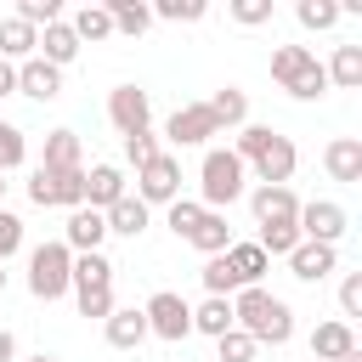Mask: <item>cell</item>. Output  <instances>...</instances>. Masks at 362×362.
<instances>
[{"mask_svg": "<svg viewBox=\"0 0 362 362\" xmlns=\"http://www.w3.org/2000/svg\"><path fill=\"white\" fill-rule=\"evenodd\" d=\"M232 322L243 334H255V345H288L294 339V311L283 294L260 288V283H243L232 288Z\"/></svg>", "mask_w": 362, "mask_h": 362, "instance_id": "6da1fadb", "label": "cell"}, {"mask_svg": "<svg viewBox=\"0 0 362 362\" xmlns=\"http://www.w3.org/2000/svg\"><path fill=\"white\" fill-rule=\"evenodd\" d=\"M238 158H243V170H255V181H288L294 175V164H300V147L288 141V136H277L272 124H238V147H232Z\"/></svg>", "mask_w": 362, "mask_h": 362, "instance_id": "7a4b0ae2", "label": "cell"}, {"mask_svg": "<svg viewBox=\"0 0 362 362\" xmlns=\"http://www.w3.org/2000/svg\"><path fill=\"white\" fill-rule=\"evenodd\" d=\"M243 187H249L243 158H238L232 147H209L204 164H198V204H204V209H226V204L243 198Z\"/></svg>", "mask_w": 362, "mask_h": 362, "instance_id": "3957f363", "label": "cell"}, {"mask_svg": "<svg viewBox=\"0 0 362 362\" xmlns=\"http://www.w3.org/2000/svg\"><path fill=\"white\" fill-rule=\"evenodd\" d=\"M68 272H74V249L62 238L28 249V294L34 300H62L68 294Z\"/></svg>", "mask_w": 362, "mask_h": 362, "instance_id": "277c9868", "label": "cell"}, {"mask_svg": "<svg viewBox=\"0 0 362 362\" xmlns=\"http://www.w3.org/2000/svg\"><path fill=\"white\" fill-rule=\"evenodd\" d=\"M28 198H34L40 209H74V204H85V164H79V170L34 164V175H28Z\"/></svg>", "mask_w": 362, "mask_h": 362, "instance_id": "5b68a950", "label": "cell"}, {"mask_svg": "<svg viewBox=\"0 0 362 362\" xmlns=\"http://www.w3.org/2000/svg\"><path fill=\"white\" fill-rule=\"evenodd\" d=\"M141 311H147V334H158V339H170V345H181V339L192 334V305H187L175 288H158Z\"/></svg>", "mask_w": 362, "mask_h": 362, "instance_id": "8992f818", "label": "cell"}, {"mask_svg": "<svg viewBox=\"0 0 362 362\" xmlns=\"http://www.w3.org/2000/svg\"><path fill=\"white\" fill-rule=\"evenodd\" d=\"M136 198H141V204H170V198H181V158H175V153H153V158L136 170Z\"/></svg>", "mask_w": 362, "mask_h": 362, "instance_id": "52a82bcc", "label": "cell"}, {"mask_svg": "<svg viewBox=\"0 0 362 362\" xmlns=\"http://www.w3.org/2000/svg\"><path fill=\"white\" fill-rule=\"evenodd\" d=\"M209 136H221L209 102H187V107H175V113L164 119V141H175V147H204Z\"/></svg>", "mask_w": 362, "mask_h": 362, "instance_id": "ba28073f", "label": "cell"}, {"mask_svg": "<svg viewBox=\"0 0 362 362\" xmlns=\"http://www.w3.org/2000/svg\"><path fill=\"white\" fill-rule=\"evenodd\" d=\"M107 124H113L119 136L147 130V124H153V102H147V90H141V85H113V90H107Z\"/></svg>", "mask_w": 362, "mask_h": 362, "instance_id": "9c48e42d", "label": "cell"}, {"mask_svg": "<svg viewBox=\"0 0 362 362\" xmlns=\"http://www.w3.org/2000/svg\"><path fill=\"white\" fill-rule=\"evenodd\" d=\"M345 226H351L345 204H334V198H311V204H300V238L339 243V238H345Z\"/></svg>", "mask_w": 362, "mask_h": 362, "instance_id": "30bf717a", "label": "cell"}, {"mask_svg": "<svg viewBox=\"0 0 362 362\" xmlns=\"http://www.w3.org/2000/svg\"><path fill=\"white\" fill-rule=\"evenodd\" d=\"M17 90H23V96H34V102H57V96H62V68H57V62H45L40 51H34V57H23V62H17Z\"/></svg>", "mask_w": 362, "mask_h": 362, "instance_id": "8fae6325", "label": "cell"}, {"mask_svg": "<svg viewBox=\"0 0 362 362\" xmlns=\"http://www.w3.org/2000/svg\"><path fill=\"white\" fill-rule=\"evenodd\" d=\"M249 209H255L260 226H266V221H300V198H294L288 181H260V187L249 192Z\"/></svg>", "mask_w": 362, "mask_h": 362, "instance_id": "7c38bea8", "label": "cell"}, {"mask_svg": "<svg viewBox=\"0 0 362 362\" xmlns=\"http://www.w3.org/2000/svg\"><path fill=\"white\" fill-rule=\"evenodd\" d=\"M283 260H288V272H294L300 283H322V277H328V272L339 266L334 243H317V238H300V243H294V249H288Z\"/></svg>", "mask_w": 362, "mask_h": 362, "instance_id": "4fadbf2b", "label": "cell"}, {"mask_svg": "<svg viewBox=\"0 0 362 362\" xmlns=\"http://www.w3.org/2000/svg\"><path fill=\"white\" fill-rule=\"evenodd\" d=\"M102 238H107V215L90 209V204H74L68 209V226H62V243L79 255V249H102Z\"/></svg>", "mask_w": 362, "mask_h": 362, "instance_id": "5bb4252c", "label": "cell"}, {"mask_svg": "<svg viewBox=\"0 0 362 362\" xmlns=\"http://www.w3.org/2000/svg\"><path fill=\"white\" fill-rule=\"evenodd\" d=\"M102 334H107L113 351H136V345L147 339V311H141V305H113V311L102 317Z\"/></svg>", "mask_w": 362, "mask_h": 362, "instance_id": "9a60e30c", "label": "cell"}, {"mask_svg": "<svg viewBox=\"0 0 362 362\" xmlns=\"http://www.w3.org/2000/svg\"><path fill=\"white\" fill-rule=\"evenodd\" d=\"M322 170H328V181L356 187V181H362V141H356V136H334V141L322 147Z\"/></svg>", "mask_w": 362, "mask_h": 362, "instance_id": "2e32d148", "label": "cell"}, {"mask_svg": "<svg viewBox=\"0 0 362 362\" xmlns=\"http://www.w3.org/2000/svg\"><path fill=\"white\" fill-rule=\"evenodd\" d=\"M102 215H107V232H119V238H141L147 221H153V204H141L136 192H119Z\"/></svg>", "mask_w": 362, "mask_h": 362, "instance_id": "e0dca14e", "label": "cell"}, {"mask_svg": "<svg viewBox=\"0 0 362 362\" xmlns=\"http://www.w3.org/2000/svg\"><path fill=\"white\" fill-rule=\"evenodd\" d=\"M34 51H40L45 62L68 68V62L79 57V34H74V23H62V17H57V23H45V28H40V40H34Z\"/></svg>", "mask_w": 362, "mask_h": 362, "instance_id": "ac0fdd59", "label": "cell"}, {"mask_svg": "<svg viewBox=\"0 0 362 362\" xmlns=\"http://www.w3.org/2000/svg\"><path fill=\"white\" fill-rule=\"evenodd\" d=\"M187 243H192L198 255H221V249L232 243V226H226V209H198V221H192V232H187Z\"/></svg>", "mask_w": 362, "mask_h": 362, "instance_id": "d6986e66", "label": "cell"}, {"mask_svg": "<svg viewBox=\"0 0 362 362\" xmlns=\"http://www.w3.org/2000/svg\"><path fill=\"white\" fill-rule=\"evenodd\" d=\"M351 345H356V328H351L345 317H328V322L311 328V356H317V362H334V356H345Z\"/></svg>", "mask_w": 362, "mask_h": 362, "instance_id": "ffe728a7", "label": "cell"}, {"mask_svg": "<svg viewBox=\"0 0 362 362\" xmlns=\"http://www.w3.org/2000/svg\"><path fill=\"white\" fill-rule=\"evenodd\" d=\"M113 272H119V266H113L102 249H79V255H74V272H68V288H107Z\"/></svg>", "mask_w": 362, "mask_h": 362, "instance_id": "44dd1931", "label": "cell"}, {"mask_svg": "<svg viewBox=\"0 0 362 362\" xmlns=\"http://www.w3.org/2000/svg\"><path fill=\"white\" fill-rule=\"evenodd\" d=\"M96 6H107V17H113V34H130V40H141V34L158 23L147 0H96Z\"/></svg>", "mask_w": 362, "mask_h": 362, "instance_id": "7402d4cb", "label": "cell"}, {"mask_svg": "<svg viewBox=\"0 0 362 362\" xmlns=\"http://www.w3.org/2000/svg\"><path fill=\"white\" fill-rule=\"evenodd\" d=\"M119 192H124V170L119 164H90L85 170V204L90 209H107Z\"/></svg>", "mask_w": 362, "mask_h": 362, "instance_id": "603a6c76", "label": "cell"}, {"mask_svg": "<svg viewBox=\"0 0 362 362\" xmlns=\"http://www.w3.org/2000/svg\"><path fill=\"white\" fill-rule=\"evenodd\" d=\"M232 328V294H204L198 305H192V334H226Z\"/></svg>", "mask_w": 362, "mask_h": 362, "instance_id": "cb8c5ba5", "label": "cell"}, {"mask_svg": "<svg viewBox=\"0 0 362 362\" xmlns=\"http://www.w3.org/2000/svg\"><path fill=\"white\" fill-rule=\"evenodd\" d=\"M34 40H40V28L28 23V17H6L0 23V57H11V62H23V57H34Z\"/></svg>", "mask_w": 362, "mask_h": 362, "instance_id": "d4e9b609", "label": "cell"}, {"mask_svg": "<svg viewBox=\"0 0 362 362\" xmlns=\"http://www.w3.org/2000/svg\"><path fill=\"white\" fill-rule=\"evenodd\" d=\"M74 34H79V45H102V40H113V17H107V6L85 0V6L74 11Z\"/></svg>", "mask_w": 362, "mask_h": 362, "instance_id": "484cf974", "label": "cell"}, {"mask_svg": "<svg viewBox=\"0 0 362 362\" xmlns=\"http://www.w3.org/2000/svg\"><path fill=\"white\" fill-rule=\"evenodd\" d=\"M311 62H317V51H311V45H277V51H272V79L288 90Z\"/></svg>", "mask_w": 362, "mask_h": 362, "instance_id": "4316f807", "label": "cell"}, {"mask_svg": "<svg viewBox=\"0 0 362 362\" xmlns=\"http://www.w3.org/2000/svg\"><path fill=\"white\" fill-rule=\"evenodd\" d=\"M322 68H328V85L362 90V45H334V62H322Z\"/></svg>", "mask_w": 362, "mask_h": 362, "instance_id": "83f0119b", "label": "cell"}, {"mask_svg": "<svg viewBox=\"0 0 362 362\" xmlns=\"http://www.w3.org/2000/svg\"><path fill=\"white\" fill-rule=\"evenodd\" d=\"M40 164H51V170H79V164H85V147H79V136H74V130H51V136H45V153H40Z\"/></svg>", "mask_w": 362, "mask_h": 362, "instance_id": "f1b7e54d", "label": "cell"}, {"mask_svg": "<svg viewBox=\"0 0 362 362\" xmlns=\"http://www.w3.org/2000/svg\"><path fill=\"white\" fill-rule=\"evenodd\" d=\"M226 260H232V272H238V283H260L266 277V266H272V255L260 249V243H226Z\"/></svg>", "mask_w": 362, "mask_h": 362, "instance_id": "f546056e", "label": "cell"}, {"mask_svg": "<svg viewBox=\"0 0 362 362\" xmlns=\"http://www.w3.org/2000/svg\"><path fill=\"white\" fill-rule=\"evenodd\" d=\"M209 113H215V124H221V130H238V124L249 119V96H243L238 85H221V90L209 96Z\"/></svg>", "mask_w": 362, "mask_h": 362, "instance_id": "4dcf8cb0", "label": "cell"}, {"mask_svg": "<svg viewBox=\"0 0 362 362\" xmlns=\"http://www.w3.org/2000/svg\"><path fill=\"white\" fill-rule=\"evenodd\" d=\"M294 17H300V28H311V34L339 28V6H334V0H294Z\"/></svg>", "mask_w": 362, "mask_h": 362, "instance_id": "1f68e13d", "label": "cell"}, {"mask_svg": "<svg viewBox=\"0 0 362 362\" xmlns=\"http://www.w3.org/2000/svg\"><path fill=\"white\" fill-rule=\"evenodd\" d=\"M255 243H260V249H266V255L277 260V255H288V249L300 243V221H266Z\"/></svg>", "mask_w": 362, "mask_h": 362, "instance_id": "d6a6232c", "label": "cell"}, {"mask_svg": "<svg viewBox=\"0 0 362 362\" xmlns=\"http://www.w3.org/2000/svg\"><path fill=\"white\" fill-rule=\"evenodd\" d=\"M198 277H204V294H232V288H243V283H238V272H232V260H226V249H221V255H209Z\"/></svg>", "mask_w": 362, "mask_h": 362, "instance_id": "836d02e7", "label": "cell"}, {"mask_svg": "<svg viewBox=\"0 0 362 362\" xmlns=\"http://www.w3.org/2000/svg\"><path fill=\"white\" fill-rule=\"evenodd\" d=\"M215 345H221V362H255V351H260L255 334H243L238 322H232L226 334H215Z\"/></svg>", "mask_w": 362, "mask_h": 362, "instance_id": "e575fe53", "label": "cell"}, {"mask_svg": "<svg viewBox=\"0 0 362 362\" xmlns=\"http://www.w3.org/2000/svg\"><path fill=\"white\" fill-rule=\"evenodd\" d=\"M147 6L164 23H204V11H209V0H147Z\"/></svg>", "mask_w": 362, "mask_h": 362, "instance_id": "d590c367", "label": "cell"}, {"mask_svg": "<svg viewBox=\"0 0 362 362\" xmlns=\"http://www.w3.org/2000/svg\"><path fill=\"white\" fill-rule=\"evenodd\" d=\"M23 158H28V136L11 119H0V170H17Z\"/></svg>", "mask_w": 362, "mask_h": 362, "instance_id": "8d00e7d4", "label": "cell"}, {"mask_svg": "<svg viewBox=\"0 0 362 362\" xmlns=\"http://www.w3.org/2000/svg\"><path fill=\"white\" fill-rule=\"evenodd\" d=\"M288 96H294V102H317V96H328V68H322V62H311V68L288 85Z\"/></svg>", "mask_w": 362, "mask_h": 362, "instance_id": "74e56055", "label": "cell"}, {"mask_svg": "<svg viewBox=\"0 0 362 362\" xmlns=\"http://www.w3.org/2000/svg\"><path fill=\"white\" fill-rule=\"evenodd\" d=\"M164 209H170V215H164V226H170V232H175V238H187V232H192V221H198V209H204V204H198V198H170V204H164Z\"/></svg>", "mask_w": 362, "mask_h": 362, "instance_id": "f35d334b", "label": "cell"}, {"mask_svg": "<svg viewBox=\"0 0 362 362\" xmlns=\"http://www.w3.org/2000/svg\"><path fill=\"white\" fill-rule=\"evenodd\" d=\"M74 300H79V317H96V322L119 305V300H113V283H107V288H74Z\"/></svg>", "mask_w": 362, "mask_h": 362, "instance_id": "ab89813d", "label": "cell"}, {"mask_svg": "<svg viewBox=\"0 0 362 362\" xmlns=\"http://www.w3.org/2000/svg\"><path fill=\"white\" fill-rule=\"evenodd\" d=\"M153 153H164V147H158V136H153V124H147V130H130V136H124V158H130L136 170H141V164H147Z\"/></svg>", "mask_w": 362, "mask_h": 362, "instance_id": "60d3db41", "label": "cell"}, {"mask_svg": "<svg viewBox=\"0 0 362 362\" xmlns=\"http://www.w3.org/2000/svg\"><path fill=\"white\" fill-rule=\"evenodd\" d=\"M226 11H232V23H243V28L272 23V0H226Z\"/></svg>", "mask_w": 362, "mask_h": 362, "instance_id": "b9f144b4", "label": "cell"}, {"mask_svg": "<svg viewBox=\"0 0 362 362\" xmlns=\"http://www.w3.org/2000/svg\"><path fill=\"white\" fill-rule=\"evenodd\" d=\"M339 317L345 322L362 317V272H345V283H339Z\"/></svg>", "mask_w": 362, "mask_h": 362, "instance_id": "7bdbcfd3", "label": "cell"}, {"mask_svg": "<svg viewBox=\"0 0 362 362\" xmlns=\"http://www.w3.org/2000/svg\"><path fill=\"white\" fill-rule=\"evenodd\" d=\"M17 17H28L34 28H45V23L62 17V0H17Z\"/></svg>", "mask_w": 362, "mask_h": 362, "instance_id": "ee69618b", "label": "cell"}, {"mask_svg": "<svg viewBox=\"0 0 362 362\" xmlns=\"http://www.w3.org/2000/svg\"><path fill=\"white\" fill-rule=\"evenodd\" d=\"M17 249H23V221H17V215L0 204V260H11Z\"/></svg>", "mask_w": 362, "mask_h": 362, "instance_id": "f6af8a7d", "label": "cell"}, {"mask_svg": "<svg viewBox=\"0 0 362 362\" xmlns=\"http://www.w3.org/2000/svg\"><path fill=\"white\" fill-rule=\"evenodd\" d=\"M11 90H17V62L0 57V96H11Z\"/></svg>", "mask_w": 362, "mask_h": 362, "instance_id": "bcb514c9", "label": "cell"}, {"mask_svg": "<svg viewBox=\"0 0 362 362\" xmlns=\"http://www.w3.org/2000/svg\"><path fill=\"white\" fill-rule=\"evenodd\" d=\"M0 362H17V339H11V328H0Z\"/></svg>", "mask_w": 362, "mask_h": 362, "instance_id": "7dc6e473", "label": "cell"}, {"mask_svg": "<svg viewBox=\"0 0 362 362\" xmlns=\"http://www.w3.org/2000/svg\"><path fill=\"white\" fill-rule=\"evenodd\" d=\"M339 6V17H362V0H334Z\"/></svg>", "mask_w": 362, "mask_h": 362, "instance_id": "c3c4849f", "label": "cell"}, {"mask_svg": "<svg viewBox=\"0 0 362 362\" xmlns=\"http://www.w3.org/2000/svg\"><path fill=\"white\" fill-rule=\"evenodd\" d=\"M334 362H362V345H351L345 356H334Z\"/></svg>", "mask_w": 362, "mask_h": 362, "instance_id": "681fc988", "label": "cell"}, {"mask_svg": "<svg viewBox=\"0 0 362 362\" xmlns=\"http://www.w3.org/2000/svg\"><path fill=\"white\" fill-rule=\"evenodd\" d=\"M0 294H6V260H0Z\"/></svg>", "mask_w": 362, "mask_h": 362, "instance_id": "f907efd6", "label": "cell"}, {"mask_svg": "<svg viewBox=\"0 0 362 362\" xmlns=\"http://www.w3.org/2000/svg\"><path fill=\"white\" fill-rule=\"evenodd\" d=\"M28 362H57V356H45V351H40V356H28Z\"/></svg>", "mask_w": 362, "mask_h": 362, "instance_id": "816d5d0a", "label": "cell"}, {"mask_svg": "<svg viewBox=\"0 0 362 362\" xmlns=\"http://www.w3.org/2000/svg\"><path fill=\"white\" fill-rule=\"evenodd\" d=\"M0 204H6V170H0Z\"/></svg>", "mask_w": 362, "mask_h": 362, "instance_id": "f5cc1de1", "label": "cell"}, {"mask_svg": "<svg viewBox=\"0 0 362 362\" xmlns=\"http://www.w3.org/2000/svg\"><path fill=\"white\" fill-rule=\"evenodd\" d=\"M311 362H317V356H311Z\"/></svg>", "mask_w": 362, "mask_h": 362, "instance_id": "db71d44e", "label": "cell"}, {"mask_svg": "<svg viewBox=\"0 0 362 362\" xmlns=\"http://www.w3.org/2000/svg\"><path fill=\"white\" fill-rule=\"evenodd\" d=\"M11 6H17V0H11Z\"/></svg>", "mask_w": 362, "mask_h": 362, "instance_id": "11a10c76", "label": "cell"}]
</instances>
